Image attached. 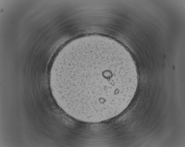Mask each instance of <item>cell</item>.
I'll return each instance as SVG.
<instances>
[{
	"label": "cell",
	"mask_w": 185,
	"mask_h": 147,
	"mask_svg": "<svg viewBox=\"0 0 185 147\" xmlns=\"http://www.w3.org/2000/svg\"><path fill=\"white\" fill-rule=\"evenodd\" d=\"M50 81L58 104L73 118L98 123L119 115L135 94L138 74L131 56L112 42L71 48L54 63Z\"/></svg>",
	"instance_id": "1"
}]
</instances>
